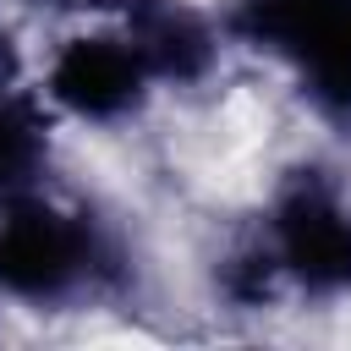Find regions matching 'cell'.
Segmentation results:
<instances>
[{"mask_svg":"<svg viewBox=\"0 0 351 351\" xmlns=\"http://www.w3.org/2000/svg\"><path fill=\"white\" fill-rule=\"evenodd\" d=\"M236 27L280 55L324 115L351 121V0H236Z\"/></svg>","mask_w":351,"mask_h":351,"instance_id":"1","label":"cell"},{"mask_svg":"<svg viewBox=\"0 0 351 351\" xmlns=\"http://www.w3.org/2000/svg\"><path fill=\"white\" fill-rule=\"evenodd\" d=\"M99 274V236L82 214L44 197L0 208V291L16 302H66Z\"/></svg>","mask_w":351,"mask_h":351,"instance_id":"2","label":"cell"},{"mask_svg":"<svg viewBox=\"0 0 351 351\" xmlns=\"http://www.w3.org/2000/svg\"><path fill=\"white\" fill-rule=\"evenodd\" d=\"M269 252L285 280H296L313 296H346L351 291V203L318 181L296 176L269 219Z\"/></svg>","mask_w":351,"mask_h":351,"instance_id":"3","label":"cell"},{"mask_svg":"<svg viewBox=\"0 0 351 351\" xmlns=\"http://www.w3.org/2000/svg\"><path fill=\"white\" fill-rule=\"evenodd\" d=\"M148 82H154V66L132 33H77L55 49L44 71V93L55 99V110L99 126L132 115L148 99Z\"/></svg>","mask_w":351,"mask_h":351,"instance_id":"4","label":"cell"},{"mask_svg":"<svg viewBox=\"0 0 351 351\" xmlns=\"http://www.w3.org/2000/svg\"><path fill=\"white\" fill-rule=\"evenodd\" d=\"M126 33L148 55L154 77H170V82H192L214 60V27L181 0H137Z\"/></svg>","mask_w":351,"mask_h":351,"instance_id":"5","label":"cell"},{"mask_svg":"<svg viewBox=\"0 0 351 351\" xmlns=\"http://www.w3.org/2000/svg\"><path fill=\"white\" fill-rule=\"evenodd\" d=\"M44 165V121L22 93H0V208L33 192Z\"/></svg>","mask_w":351,"mask_h":351,"instance_id":"6","label":"cell"},{"mask_svg":"<svg viewBox=\"0 0 351 351\" xmlns=\"http://www.w3.org/2000/svg\"><path fill=\"white\" fill-rule=\"evenodd\" d=\"M0 44H5V38H0Z\"/></svg>","mask_w":351,"mask_h":351,"instance_id":"7","label":"cell"}]
</instances>
